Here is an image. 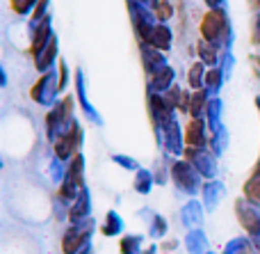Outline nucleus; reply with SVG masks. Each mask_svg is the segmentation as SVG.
I'll return each mask as SVG.
<instances>
[{
	"label": "nucleus",
	"mask_w": 260,
	"mask_h": 254,
	"mask_svg": "<svg viewBox=\"0 0 260 254\" xmlns=\"http://www.w3.org/2000/svg\"><path fill=\"white\" fill-rule=\"evenodd\" d=\"M30 3H32V0H14V5H16V9H21V12H23V9H25Z\"/></svg>",
	"instance_id": "f03ea898"
},
{
	"label": "nucleus",
	"mask_w": 260,
	"mask_h": 254,
	"mask_svg": "<svg viewBox=\"0 0 260 254\" xmlns=\"http://www.w3.org/2000/svg\"><path fill=\"white\" fill-rule=\"evenodd\" d=\"M137 245H139V238H130V241H123V252L126 254H137Z\"/></svg>",
	"instance_id": "f257e3e1"
}]
</instances>
